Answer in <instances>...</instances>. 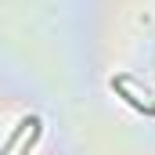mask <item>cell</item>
Masks as SVG:
<instances>
[{
  "instance_id": "obj_1",
  "label": "cell",
  "mask_w": 155,
  "mask_h": 155,
  "mask_svg": "<svg viewBox=\"0 0 155 155\" xmlns=\"http://www.w3.org/2000/svg\"><path fill=\"white\" fill-rule=\"evenodd\" d=\"M112 90H116V97H123L134 112H141V116H155V105L152 101H141L134 90H130V83H126V76H112Z\"/></svg>"
},
{
  "instance_id": "obj_2",
  "label": "cell",
  "mask_w": 155,
  "mask_h": 155,
  "mask_svg": "<svg viewBox=\"0 0 155 155\" xmlns=\"http://www.w3.org/2000/svg\"><path fill=\"white\" fill-rule=\"evenodd\" d=\"M36 119H40V116H22V119H18V126H15V130H11V137L4 141L0 155H11V152H15V148H18V141H22V134H25V130H29V126H33Z\"/></svg>"
},
{
  "instance_id": "obj_3",
  "label": "cell",
  "mask_w": 155,
  "mask_h": 155,
  "mask_svg": "<svg viewBox=\"0 0 155 155\" xmlns=\"http://www.w3.org/2000/svg\"><path fill=\"white\" fill-rule=\"evenodd\" d=\"M40 134H43V126H40V119H36V123H33V130H29V141L22 144V152H18V155H29V152H33V144L40 141Z\"/></svg>"
}]
</instances>
